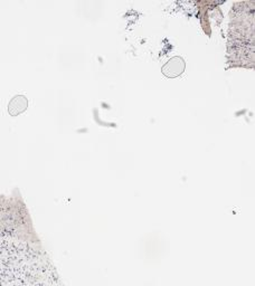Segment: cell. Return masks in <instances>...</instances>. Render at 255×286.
<instances>
[{"label":"cell","instance_id":"obj_1","mask_svg":"<svg viewBox=\"0 0 255 286\" xmlns=\"http://www.w3.org/2000/svg\"><path fill=\"white\" fill-rule=\"evenodd\" d=\"M185 70V63L181 57H175L170 59L166 65L163 67V72L168 77H176L181 75Z\"/></svg>","mask_w":255,"mask_h":286},{"label":"cell","instance_id":"obj_2","mask_svg":"<svg viewBox=\"0 0 255 286\" xmlns=\"http://www.w3.org/2000/svg\"><path fill=\"white\" fill-rule=\"evenodd\" d=\"M27 107V100L24 96H16L9 104V113L11 115H18Z\"/></svg>","mask_w":255,"mask_h":286}]
</instances>
